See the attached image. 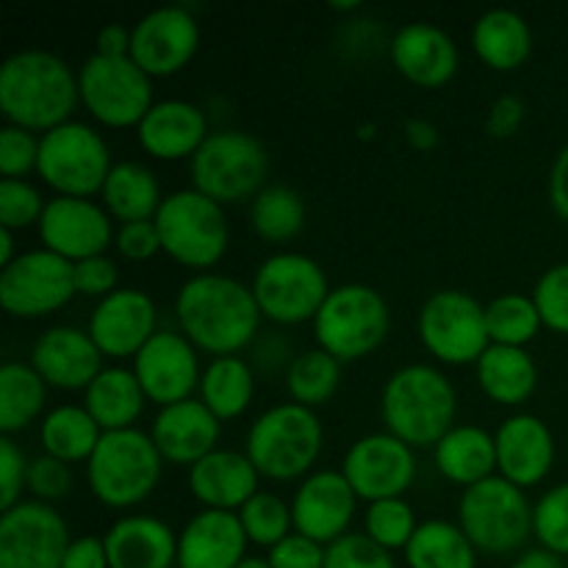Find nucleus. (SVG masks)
<instances>
[{
  "mask_svg": "<svg viewBox=\"0 0 568 568\" xmlns=\"http://www.w3.org/2000/svg\"><path fill=\"white\" fill-rule=\"evenodd\" d=\"M144 399L148 394L133 369L103 366L100 375L87 386L83 405L103 430H122V427H133V419L142 414Z\"/></svg>",
  "mask_w": 568,
  "mask_h": 568,
  "instance_id": "33",
  "label": "nucleus"
},
{
  "mask_svg": "<svg viewBox=\"0 0 568 568\" xmlns=\"http://www.w3.org/2000/svg\"><path fill=\"white\" fill-rule=\"evenodd\" d=\"M331 9H336V11L358 9V0H331Z\"/></svg>",
  "mask_w": 568,
  "mask_h": 568,
  "instance_id": "62",
  "label": "nucleus"
},
{
  "mask_svg": "<svg viewBox=\"0 0 568 568\" xmlns=\"http://www.w3.org/2000/svg\"><path fill=\"white\" fill-rule=\"evenodd\" d=\"M48 383L33 369V364L6 361L0 366V430L11 436L22 430L31 419H37L48 397Z\"/></svg>",
  "mask_w": 568,
  "mask_h": 568,
  "instance_id": "38",
  "label": "nucleus"
},
{
  "mask_svg": "<svg viewBox=\"0 0 568 568\" xmlns=\"http://www.w3.org/2000/svg\"><path fill=\"white\" fill-rule=\"evenodd\" d=\"M120 281V270H116L114 258L105 253L92 255V258L75 261V292L78 294H94L103 300L111 294Z\"/></svg>",
  "mask_w": 568,
  "mask_h": 568,
  "instance_id": "52",
  "label": "nucleus"
},
{
  "mask_svg": "<svg viewBox=\"0 0 568 568\" xmlns=\"http://www.w3.org/2000/svg\"><path fill=\"white\" fill-rule=\"evenodd\" d=\"M181 331L194 347L216 355H233L258 333L261 308L253 286L222 272H197L189 277L175 297Z\"/></svg>",
  "mask_w": 568,
  "mask_h": 568,
  "instance_id": "1",
  "label": "nucleus"
},
{
  "mask_svg": "<svg viewBox=\"0 0 568 568\" xmlns=\"http://www.w3.org/2000/svg\"><path fill=\"white\" fill-rule=\"evenodd\" d=\"M236 568H272L270 560L266 558H255V555H247Z\"/></svg>",
  "mask_w": 568,
  "mask_h": 568,
  "instance_id": "61",
  "label": "nucleus"
},
{
  "mask_svg": "<svg viewBox=\"0 0 568 568\" xmlns=\"http://www.w3.org/2000/svg\"><path fill=\"white\" fill-rule=\"evenodd\" d=\"M155 322H159V311H155L153 297L144 288L122 286L94 305L87 331L100 353L128 358V355H136L153 336Z\"/></svg>",
  "mask_w": 568,
  "mask_h": 568,
  "instance_id": "20",
  "label": "nucleus"
},
{
  "mask_svg": "<svg viewBox=\"0 0 568 568\" xmlns=\"http://www.w3.org/2000/svg\"><path fill=\"white\" fill-rule=\"evenodd\" d=\"M272 568H325V547L303 532H288L266 555Z\"/></svg>",
  "mask_w": 568,
  "mask_h": 568,
  "instance_id": "50",
  "label": "nucleus"
},
{
  "mask_svg": "<svg viewBox=\"0 0 568 568\" xmlns=\"http://www.w3.org/2000/svg\"><path fill=\"white\" fill-rule=\"evenodd\" d=\"M39 236L44 247L75 264L103 253L116 233L111 231V216L103 205L89 197L55 194L44 203Z\"/></svg>",
  "mask_w": 568,
  "mask_h": 568,
  "instance_id": "18",
  "label": "nucleus"
},
{
  "mask_svg": "<svg viewBox=\"0 0 568 568\" xmlns=\"http://www.w3.org/2000/svg\"><path fill=\"white\" fill-rule=\"evenodd\" d=\"M61 568H111L105 541L100 536H78L67 547Z\"/></svg>",
  "mask_w": 568,
  "mask_h": 568,
  "instance_id": "55",
  "label": "nucleus"
},
{
  "mask_svg": "<svg viewBox=\"0 0 568 568\" xmlns=\"http://www.w3.org/2000/svg\"><path fill=\"white\" fill-rule=\"evenodd\" d=\"M532 300L544 325L568 333V261L547 266L532 288Z\"/></svg>",
  "mask_w": 568,
  "mask_h": 568,
  "instance_id": "46",
  "label": "nucleus"
},
{
  "mask_svg": "<svg viewBox=\"0 0 568 568\" xmlns=\"http://www.w3.org/2000/svg\"><path fill=\"white\" fill-rule=\"evenodd\" d=\"M78 98V75L50 50L22 48L0 64V111L11 125L50 131L70 120Z\"/></svg>",
  "mask_w": 568,
  "mask_h": 568,
  "instance_id": "2",
  "label": "nucleus"
},
{
  "mask_svg": "<svg viewBox=\"0 0 568 568\" xmlns=\"http://www.w3.org/2000/svg\"><path fill=\"white\" fill-rule=\"evenodd\" d=\"M67 519L42 499H20L0 516V568H61L70 547Z\"/></svg>",
  "mask_w": 568,
  "mask_h": 568,
  "instance_id": "15",
  "label": "nucleus"
},
{
  "mask_svg": "<svg viewBox=\"0 0 568 568\" xmlns=\"http://www.w3.org/2000/svg\"><path fill=\"white\" fill-rule=\"evenodd\" d=\"M189 172L197 192L209 194L216 203H236L264 189L270 153L253 133L220 128L194 150Z\"/></svg>",
  "mask_w": 568,
  "mask_h": 568,
  "instance_id": "6",
  "label": "nucleus"
},
{
  "mask_svg": "<svg viewBox=\"0 0 568 568\" xmlns=\"http://www.w3.org/2000/svg\"><path fill=\"white\" fill-rule=\"evenodd\" d=\"M98 53L131 55V28L122 22H109L98 33Z\"/></svg>",
  "mask_w": 568,
  "mask_h": 568,
  "instance_id": "57",
  "label": "nucleus"
},
{
  "mask_svg": "<svg viewBox=\"0 0 568 568\" xmlns=\"http://www.w3.org/2000/svg\"><path fill=\"white\" fill-rule=\"evenodd\" d=\"M253 369L239 355H216L200 375V399L220 422L242 414L253 399Z\"/></svg>",
  "mask_w": 568,
  "mask_h": 568,
  "instance_id": "37",
  "label": "nucleus"
},
{
  "mask_svg": "<svg viewBox=\"0 0 568 568\" xmlns=\"http://www.w3.org/2000/svg\"><path fill=\"white\" fill-rule=\"evenodd\" d=\"M116 250L133 261L150 258L161 250V236L155 220H136V222H122L120 231L114 236Z\"/></svg>",
  "mask_w": 568,
  "mask_h": 568,
  "instance_id": "53",
  "label": "nucleus"
},
{
  "mask_svg": "<svg viewBox=\"0 0 568 568\" xmlns=\"http://www.w3.org/2000/svg\"><path fill=\"white\" fill-rule=\"evenodd\" d=\"M342 471L355 494L369 503L403 497L405 488L414 483L416 455L414 447L394 433H369L349 444Z\"/></svg>",
  "mask_w": 568,
  "mask_h": 568,
  "instance_id": "16",
  "label": "nucleus"
},
{
  "mask_svg": "<svg viewBox=\"0 0 568 568\" xmlns=\"http://www.w3.org/2000/svg\"><path fill=\"white\" fill-rule=\"evenodd\" d=\"M405 560L410 568H477V547L455 521L425 519L405 547Z\"/></svg>",
  "mask_w": 568,
  "mask_h": 568,
  "instance_id": "35",
  "label": "nucleus"
},
{
  "mask_svg": "<svg viewBox=\"0 0 568 568\" xmlns=\"http://www.w3.org/2000/svg\"><path fill=\"white\" fill-rule=\"evenodd\" d=\"M26 486L31 488L33 497L50 503V499H59L64 494H70L72 488V471L67 466V460L53 458V455H39L28 464V480Z\"/></svg>",
  "mask_w": 568,
  "mask_h": 568,
  "instance_id": "49",
  "label": "nucleus"
},
{
  "mask_svg": "<svg viewBox=\"0 0 568 568\" xmlns=\"http://www.w3.org/2000/svg\"><path fill=\"white\" fill-rule=\"evenodd\" d=\"M358 133H361V139H369L372 133H375V125H364Z\"/></svg>",
  "mask_w": 568,
  "mask_h": 568,
  "instance_id": "63",
  "label": "nucleus"
},
{
  "mask_svg": "<svg viewBox=\"0 0 568 568\" xmlns=\"http://www.w3.org/2000/svg\"><path fill=\"white\" fill-rule=\"evenodd\" d=\"M39 139L28 128H0V172L3 178H22L28 170H37Z\"/></svg>",
  "mask_w": 568,
  "mask_h": 568,
  "instance_id": "48",
  "label": "nucleus"
},
{
  "mask_svg": "<svg viewBox=\"0 0 568 568\" xmlns=\"http://www.w3.org/2000/svg\"><path fill=\"white\" fill-rule=\"evenodd\" d=\"M325 568H397L392 549L366 532H344L325 547Z\"/></svg>",
  "mask_w": 568,
  "mask_h": 568,
  "instance_id": "45",
  "label": "nucleus"
},
{
  "mask_svg": "<svg viewBox=\"0 0 568 568\" xmlns=\"http://www.w3.org/2000/svg\"><path fill=\"white\" fill-rule=\"evenodd\" d=\"M100 436H103V427L94 422L87 405L72 403L55 405L53 410H48L42 419V427H39L44 453L67 460V464H72V460H89V455L98 447Z\"/></svg>",
  "mask_w": 568,
  "mask_h": 568,
  "instance_id": "36",
  "label": "nucleus"
},
{
  "mask_svg": "<svg viewBox=\"0 0 568 568\" xmlns=\"http://www.w3.org/2000/svg\"><path fill=\"white\" fill-rule=\"evenodd\" d=\"M103 541L111 568H170L178 560L175 530L159 516H120Z\"/></svg>",
  "mask_w": 568,
  "mask_h": 568,
  "instance_id": "29",
  "label": "nucleus"
},
{
  "mask_svg": "<svg viewBox=\"0 0 568 568\" xmlns=\"http://www.w3.org/2000/svg\"><path fill=\"white\" fill-rule=\"evenodd\" d=\"M471 42L477 55L494 70H514L530 55L532 31L530 22L508 6H494L483 11L471 28Z\"/></svg>",
  "mask_w": 568,
  "mask_h": 568,
  "instance_id": "30",
  "label": "nucleus"
},
{
  "mask_svg": "<svg viewBox=\"0 0 568 568\" xmlns=\"http://www.w3.org/2000/svg\"><path fill=\"white\" fill-rule=\"evenodd\" d=\"M510 568H566V564H564V555L552 552V549L547 547H536L516 555V560L510 564Z\"/></svg>",
  "mask_w": 568,
  "mask_h": 568,
  "instance_id": "59",
  "label": "nucleus"
},
{
  "mask_svg": "<svg viewBox=\"0 0 568 568\" xmlns=\"http://www.w3.org/2000/svg\"><path fill=\"white\" fill-rule=\"evenodd\" d=\"M75 294V264L48 247L26 250L0 270V303L14 316L50 314Z\"/></svg>",
  "mask_w": 568,
  "mask_h": 568,
  "instance_id": "14",
  "label": "nucleus"
},
{
  "mask_svg": "<svg viewBox=\"0 0 568 568\" xmlns=\"http://www.w3.org/2000/svg\"><path fill=\"white\" fill-rule=\"evenodd\" d=\"M521 120H525V103H521L519 94H499L491 103V109H488L486 131L497 139L514 136V133L519 131Z\"/></svg>",
  "mask_w": 568,
  "mask_h": 568,
  "instance_id": "54",
  "label": "nucleus"
},
{
  "mask_svg": "<svg viewBox=\"0 0 568 568\" xmlns=\"http://www.w3.org/2000/svg\"><path fill=\"white\" fill-rule=\"evenodd\" d=\"M381 410L388 433L410 447H436L444 433L455 427L458 394L453 381L436 366L405 364L388 375Z\"/></svg>",
  "mask_w": 568,
  "mask_h": 568,
  "instance_id": "3",
  "label": "nucleus"
},
{
  "mask_svg": "<svg viewBox=\"0 0 568 568\" xmlns=\"http://www.w3.org/2000/svg\"><path fill=\"white\" fill-rule=\"evenodd\" d=\"M247 541L236 510L205 508L178 536V568H236L247 558Z\"/></svg>",
  "mask_w": 568,
  "mask_h": 568,
  "instance_id": "22",
  "label": "nucleus"
},
{
  "mask_svg": "<svg viewBox=\"0 0 568 568\" xmlns=\"http://www.w3.org/2000/svg\"><path fill=\"white\" fill-rule=\"evenodd\" d=\"M416 527H419V521H416L414 508L403 497L377 499V503H369V508H366L364 532L386 549L408 547Z\"/></svg>",
  "mask_w": 568,
  "mask_h": 568,
  "instance_id": "43",
  "label": "nucleus"
},
{
  "mask_svg": "<svg viewBox=\"0 0 568 568\" xmlns=\"http://www.w3.org/2000/svg\"><path fill=\"white\" fill-rule=\"evenodd\" d=\"M161 458L153 436L139 427L103 430L87 460L89 486L100 503L111 508L136 505L148 497L161 477Z\"/></svg>",
  "mask_w": 568,
  "mask_h": 568,
  "instance_id": "5",
  "label": "nucleus"
},
{
  "mask_svg": "<svg viewBox=\"0 0 568 568\" xmlns=\"http://www.w3.org/2000/svg\"><path fill=\"white\" fill-rule=\"evenodd\" d=\"M161 250L192 270L205 272L227 250V216L222 203L197 189H178L161 200L155 211Z\"/></svg>",
  "mask_w": 568,
  "mask_h": 568,
  "instance_id": "8",
  "label": "nucleus"
},
{
  "mask_svg": "<svg viewBox=\"0 0 568 568\" xmlns=\"http://www.w3.org/2000/svg\"><path fill=\"white\" fill-rule=\"evenodd\" d=\"M28 464L17 442L11 436H0V508L9 510L20 503L22 483L28 480Z\"/></svg>",
  "mask_w": 568,
  "mask_h": 568,
  "instance_id": "51",
  "label": "nucleus"
},
{
  "mask_svg": "<svg viewBox=\"0 0 568 568\" xmlns=\"http://www.w3.org/2000/svg\"><path fill=\"white\" fill-rule=\"evenodd\" d=\"M17 255H14V231L11 227L0 225V264H11Z\"/></svg>",
  "mask_w": 568,
  "mask_h": 568,
  "instance_id": "60",
  "label": "nucleus"
},
{
  "mask_svg": "<svg viewBox=\"0 0 568 568\" xmlns=\"http://www.w3.org/2000/svg\"><path fill=\"white\" fill-rule=\"evenodd\" d=\"M419 338L444 364L477 361L491 344L486 305L464 288H438L422 303Z\"/></svg>",
  "mask_w": 568,
  "mask_h": 568,
  "instance_id": "13",
  "label": "nucleus"
},
{
  "mask_svg": "<svg viewBox=\"0 0 568 568\" xmlns=\"http://www.w3.org/2000/svg\"><path fill=\"white\" fill-rule=\"evenodd\" d=\"M253 294L261 314L283 325H294L314 320L331 294V286L320 261L297 250H281L258 264L253 275Z\"/></svg>",
  "mask_w": 568,
  "mask_h": 568,
  "instance_id": "11",
  "label": "nucleus"
},
{
  "mask_svg": "<svg viewBox=\"0 0 568 568\" xmlns=\"http://www.w3.org/2000/svg\"><path fill=\"white\" fill-rule=\"evenodd\" d=\"M111 150L103 133L81 120H67L39 139L37 172L59 194L89 197L100 192L109 178Z\"/></svg>",
  "mask_w": 568,
  "mask_h": 568,
  "instance_id": "10",
  "label": "nucleus"
},
{
  "mask_svg": "<svg viewBox=\"0 0 568 568\" xmlns=\"http://www.w3.org/2000/svg\"><path fill=\"white\" fill-rule=\"evenodd\" d=\"M532 532L541 547L568 555V483L544 491L532 505Z\"/></svg>",
  "mask_w": 568,
  "mask_h": 568,
  "instance_id": "44",
  "label": "nucleus"
},
{
  "mask_svg": "<svg viewBox=\"0 0 568 568\" xmlns=\"http://www.w3.org/2000/svg\"><path fill=\"white\" fill-rule=\"evenodd\" d=\"M338 377H342V361L336 355L322 347L303 349L288 361L286 388L294 403L314 408L333 397V392L338 388Z\"/></svg>",
  "mask_w": 568,
  "mask_h": 568,
  "instance_id": "40",
  "label": "nucleus"
},
{
  "mask_svg": "<svg viewBox=\"0 0 568 568\" xmlns=\"http://www.w3.org/2000/svg\"><path fill=\"white\" fill-rule=\"evenodd\" d=\"M200 44V22L186 6H159L131 26V59L148 75L178 72Z\"/></svg>",
  "mask_w": 568,
  "mask_h": 568,
  "instance_id": "17",
  "label": "nucleus"
},
{
  "mask_svg": "<svg viewBox=\"0 0 568 568\" xmlns=\"http://www.w3.org/2000/svg\"><path fill=\"white\" fill-rule=\"evenodd\" d=\"M477 381L483 392L503 405H519L536 392L538 369L532 355L525 347L510 344H488L475 361Z\"/></svg>",
  "mask_w": 568,
  "mask_h": 568,
  "instance_id": "32",
  "label": "nucleus"
},
{
  "mask_svg": "<svg viewBox=\"0 0 568 568\" xmlns=\"http://www.w3.org/2000/svg\"><path fill=\"white\" fill-rule=\"evenodd\" d=\"M436 466L453 483L471 486L486 480L497 469V442L494 433L480 425H455L436 444Z\"/></svg>",
  "mask_w": 568,
  "mask_h": 568,
  "instance_id": "31",
  "label": "nucleus"
},
{
  "mask_svg": "<svg viewBox=\"0 0 568 568\" xmlns=\"http://www.w3.org/2000/svg\"><path fill=\"white\" fill-rule=\"evenodd\" d=\"M250 222L266 242H286V239L297 236L305 222L303 194L286 183H270L253 197Z\"/></svg>",
  "mask_w": 568,
  "mask_h": 568,
  "instance_id": "39",
  "label": "nucleus"
},
{
  "mask_svg": "<svg viewBox=\"0 0 568 568\" xmlns=\"http://www.w3.org/2000/svg\"><path fill=\"white\" fill-rule=\"evenodd\" d=\"M486 325L494 344L521 347V344H527L530 338H536L538 327H541L544 322L541 314H538L532 294L505 292L486 305Z\"/></svg>",
  "mask_w": 568,
  "mask_h": 568,
  "instance_id": "41",
  "label": "nucleus"
},
{
  "mask_svg": "<svg viewBox=\"0 0 568 568\" xmlns=\"http://www.w3.org/2000/svg\"><path fill=\"white\" fill-rule=\"evenodd\" d=\"M261 471L247 453L216 447L189 466V488L205 508L236 510L253 497L258 488Z\"/></svg>",
  "mask_w": 568,
  "mask_h": 568,
  "instance_id": "27",
  "label": "nucleus"
},
{
  "mask_svg": "<svg viewBox=\"0 0 568 568\" xmlns=\"http://www.w3.org/2000/svg\"><path fill=\"white\" fill-rule=\"evenodd\" d=\"M222 422L203 399H178V403L161 405L155 414L150 436L164 458L175 464H197L203 455L216 449Z\"/></svg>",
  "mask_w": 568,
  "mask_h": 568,
  "instance_id": "25",
  "label": "nucleus"
},
{
  "mask_svg": "<svg viewBox=\"0 0 568 568\" xmlns=\"http://www.w3.org/2000/svg\"><path fill=\"white\" fill-rule=\"evenodd\" d=\"M458 519L477 549L505 555L519 549L532 532V505L525 488L508 477L491 475L464 488Z\"/></svg>",
  "mask_w": 568,
  "mask_h": 568,
  "instance_id": "7",
  "label": "nucleus"
},
{
  "mask_svg": "<svg viewBox=\"0 0 568 568\" xmlns=\"http://www.w3.org/2000/svg\"><path fill=\"white\" fill-rule=\"evenodd\" d=\"M48 200H42L39 189L28 183L26 178H3L0 181V225L3 227H26L31 222L42 220V211Z\"/></svg>",
  "mask_w": 568,
  "mask_h": 568,
  "instance_id": "47",
  "label": "nucleus"
},
{
  "mask_svg": "<svg viewBox=\"0 0 568 568\" xmlns=\"http://www.w3.org/2000/svg\"><path fill=\"white\" fill-rule=\"evenodd\" d=\"M153 75L142 70L131 55L92 53L78 70L81 100L105 125H133L142 122L153 100Z\"/></svg>",
  "mask_w": 568,
  "mask_h": 568,
  "instance_id": "12",
  "label": "nucleus"
},
{
  "mask_svg": "<svg viewBox=\"0 0 568 568\" xmlns=\"http://www.w3.org/2000/svg\"><path fill=\"white\" fill-rule=\"evenodd\" d=\"M139 144L155 159H192L194 150L209 136L205 111L192 100L164 98L150 105L148 114L136 125Z\"/></svg>",
  "mask_w": 568,
  "mask_h": 568,
  "instance_id": "28",
  "label": "nucleus"
},
{
  "mask_svg": "<svg viewBox=\"0 0 568 568\" xmlns=\"http://www.w3.org/2000/svg\"><path fill=\"white\" fill-rule=\"evenodd\" d=\"M355 488L336 469H316L297 486L292 499L294 530L314 538L320 544H331L347 532L355 514Z\"/></svg>",
  "mask_w": 568,
  "mask_h": 568,
  "instance_id": "21",
  "label": "nucleus"
},
{
  "mask_svg": "<svg viewBox=\"0 0 568 568\" xmlns=\"http://www.w3.org/2000/svg\"><path fill=\"white\" fill-rule=\"evenodd\" d=\"M100 194H103L105 211H111L122 222L153 220L164 200L155 172L133 159L114 161Z\"/></svg>",
  "mask_w": 568,
  "mask_h": 568,
  "instance_id": "34",
  "label": "nucleus"
},
{
  "mask_svg": "<svg viewBox=\"0 0 568 568\" xmlns=\"http://www.w3.org/2000/svg\"><path fill=\"white\" fill-rule=\"evenodd\" d=\"M236 514L239 519H242L244 532H247L250 541L270 549L275 547L277 541H283L294 527L292 505H286L272 491H255Z\"/></svg>",
  "mask_w": 568,
  "mask_h": 568,
  "instance_id": "42",
  "label": "nucleus"
},
{
  "mask_svg": "<svg viewBox=\"0 0 568 568\" xmlns=\"http://www.w3.org/2000/svg\"><path fill=\"white\" fill-rule=\"evenodd\" d=\"M322 438L325 430L316 410L286 399L255 416L247 430L244 453L261 475L292 480L311 469L322 449Z\"/></svg>",
  "mask_w": 568,
  "mask_h": 568,
  "instance_id": "4",
  "label": "nucleus"
},
{
  "mask_svg": "<svg viewBox=\"0 0 568 568\" xmlns=\"http://www.w3.org/2000/svg\"><path fill=\"white\" fill-rule=\"evenodd\" d=\"M388 303L366 283L333 286L314 316V333L322 349L338 361H353L372 353L386 338Z\"/></svg>",
  "mask_w": 568,
  "mask_h": 568,
  "instance_id": "9",
  "label": "nucleus"
},
{
  "mask_svg": "<svg viewBox=\"0 0 568 568\" xmlns=\"http://www.w3.org/2000/svg\"><path fill=\"white\" fill-rule=\"evenodd\" d=\"M388 50L394 67L422 87H438L458 70V44L436 22H405L394 33Z\"/></svg>",
  "mask_w": 568,
  "mask_h": 568,
  "instance_id": "26",
  "label": "nucleus"
},
{
  "mask_svg": "<svg viewBox=\"0 0 568 568\" xmlns=\"http://www.w3.org/2000/svg\"><path fill=\"white\" fill-rule=\"evenodd\" d=\"M133 375L142 383L148 399L159 405L189 399L200 386V361L192 338L178 331H155L133 355Z\"/></svg>",
  "mask_w": 568,
  "mask_h": 568,
  "instance_id": "19",
  "label": "nucleus"
},
{
  "mask_svg": "<svg viewBox=\"0 0 568 568\" xmlns=\"http://www.w3.org/2000/svg\"><path fill=\"white\" fill-rule=\"evenodd\" d=\"M405 139H408L416 150H433L442 142V133H438V128L433 125L430 120H425V116H410V120L405 122Z\"/></svg>",
  "mask_w": 568,
  "mask_h": 568,
  "instance_id": "58",
  "label": "nucleus"
},
{
  "mask_svg": "<svg viewBox=\"0 0 568 568\" xmlns=\"http://www.w3.org/2000/svg\"><path fill=\"white\" fill-rule=\"evenodd\" d=\"M549 200H552V209L568 222V144L560 148L549 170Z\"/></svg>",
  "mask_w": 568,
  "mask_h": 568,
  "instance_id": "56",
  "label": "nucleus"
},
{
  "mask_svg": "<svg viewBox=\"0 0 568 568\" xmlns=\"http://www.w3.org/2000/svg\"><path fill=\"white\" fill-rule=\"evenodd\" d=\"M103 353L89 331L72 325H53L33 342L31 364L44 383L59 388H87L103 369Z\"/></svg>",
  "mask_w": 568,
  "mask_h": 568,
  "instance_id": "23",
  "label": "nucleus"
},
{
  "mask_svg": "<svg viewBox=\"0 0 568 568\" xmlns=\"http://www.w3.org/2000/svg\"><path fill=\"white\" fill-rule=\"evenodd\" d=\"M497 469L516 486L544 480L555 460V436L547 422L536 414H514L494 433Z\"/></svg>",
  "mask_w": 568,
  "mask_h": 568,
  "instance_id": "24",
  "label": "nucleus"
}]
</instances>
